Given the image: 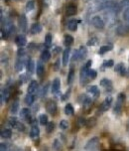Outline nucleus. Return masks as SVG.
I'll use <instances>...</instances> for the list:
<instances>
[{
  "label": "nucleus",
  "mask_w": 129,
  "mask_h": 151,
  "mask_svg": "<svg viewBox=\"0 0 129 151\" xmlns=\"http://www.w3.org/2000/svg\"><path fill=\"white\" fill-rule=\"evenodd\" d=\"M124 102H125V95H124L123 93H120L118 95V97H117L116 104H115L114 109H113V112H114L115 114H119V113L121 112Z\"/></svg>",
  "instance_id": "obj_1"
},
{
  "label": "nucleus",
  "mask_w": 129,
  "mask_h": 151,
  "mask_svg": "<svg viewBox=\"0 0 129 151\" xmlns=\"http://www.w3.org/2000/svg\"><path fill=\"white\" fill-rule=\"evenodd\" d=\"M98 144H99V138L98 137H93L88 141L86 142V146H84V150L86 151H95L98 147Z\"/></svg>",
  "instance_id": "obj_2"
},
{
  "label": "nucleus",
  "mask_w": 129,
  "mask_h": 151,
  "mask_svg": "<svg viewBox=\"0 0 129 151\" xmlns=\"http://www.w3.org/2000/svg\"><path fill=\"white\" fill-rule=\"evenodd\" d=\"M40 134V129H39V126L37 124V120L33 119L31 122V130H30V137L32 139H36L39 137Z\"/></svg>",
  "instance_id": "obj_3"
},
{
  "label": "nucleus",
  "mask_w": 129,
  "mask_h": 151,
  "mask_svg": "<svg viewBox=\"0 0 129 151\" xmlns=\"http://www.w3.org/2000/svg\"><path fill=\"white\" fill-rule=\"evenodd\" d=\"M88 68L86 67V65L82 67V71H80V85L82 86H84L87 83L89 82V78H88Z\"/></svg>",
  "instance_id": "obj_4"
},
{
  "label": "nucleus",
  "mask_w": 129,
  "mask_h": 151,
  "mask_svg": "<svg viewBox=\"0 0 129 151\" xmlns=\"http://www.w3.org/2000/svg\"><path fill=\"white\" fill-rule=\"evenodd\" d=\"M111 104H112V97H106L105 100L102 102L101 106L99 108V111L101 112H104V111H107L111 106Z\"/></svg>",
  "instance_id": "obj_5"
},
{
  "label": "nucleus",
  "mask_w": 129,
  "mask_h": 151,
  "mask_svg": "<svg viewBox=\"0 0 129 151\" xmlns=\"http://www.w3.org/2000/svg\"><path fill=\"white\" fill-rule=\"evenodd\" d=\"M46 109H47V111L50 114L54 115V114H56L57 110H58V106H57L56 102L51 100L47 102V104H46Z\"/></svg>",
  "instance_id": "obj_6"
},
{
  "label": "nucleus",
  "mask_w": 129,
  "mask_h": 151,
  "mask_svg": "<svg viewBox=\"0 0 129 151\" xmlns=\"http://www.w3.org/2000/svg\"><path fill=\"white\" fill-rule=\"evenodd\" d=\"M20 117L23 119H25L27 122H30L31 123L32 120L34 118H32L31 116V111H30L29 108H22L20 111Z\"/></svg>",
  "instance_id": "obj_7"
},
{
  "label": "nucleus",
  "mask_w": 129,
  "mask_h": 151,
  "mask_svg": "<svg viewBox=\"0 0 129 151\" xmlns=\"http://www.w3.org/2000/svg\"><path fill=\"white\" fill-rule=\"evenodd\" d=\"M91 23H93V25L95 26V28H97V29H103L104 28V22L99 16L93 17V19H91Z\"/></svg>",
  "instance_id": "obj_8"
},
{
  "label": "nucleus",
  "mask_w": 129,
  "mask_h": 151,
  "mask_svg": "<svg viewBox=\"0 0 129 151\" xmlns=\"http://www.w3.org/2000/svg\"><path fill=\"white\" fill-rule=\"evenodd\" d=\"M116 33L119 36H127L129 35V25H120L117 27Z\"/></svg>",
  "instance_id": "obj_9"
},
{
  "label": "nucleus",
  "mask_w": 129,
  "mask_h": 151,
  "mask_svg": "<svg viewBox=\"0 0 129 151\" xmlns=\"http://www.w3.org/2000/svg\"><path fill=\"white\" fill-rule=\"evenodd\" d=\"M18 25L21 31L25 32L27 30V19H26L25 15H20L18 18Z\"/></svg>",
  "instance_id": "obj_10"
},
{
  "label": "nucleus",
  "mask_w": 129,
  "mask_h": 151,
  "mask_svg": "<svg viewBox=\"0 0 129 151\" xmlns=\"http://www.w3.org/2000/svg\"><path fill=\"white\" fill-rule=\"evenodd\" d=\"M99 85H100V87H104L106 91L112 89V83H111V81L108 80V79H102V80L100 81Z\"/></svg>",
  "instance_id": "obj_11"
},
{
  "label": "nucleus",
  "mask_w": 129,
  "mask_h": 151,
  "mask_svg": "<svg viewBox=\"0 0 129 151\" xmlns=\"http://www.w3.org/2000/svg\"><path fill=\"white\" fill-rule=\"evenodd\" d=\"M9 97H10V93H9V91L8 89H3L1 91V104L3 106L4 104L9 100Z\"/></svg>",
  "instance_id": "obj_12"
},
{
  "label": "nucleus",
  "mask_w": 129,
  "mask_h": 151,
  "mask_svg": "<svg viewBox=\"0 0 129 151\" xmlns=\"http://www.w3.org/2000/svg\"><path fill=\"white\" fill-rule=\"evenodd\" d=\"M15 41H16V44L19 46V47H23V46H25L26 43H27V39H26V37L24 36V35H21V34L16 37Z\"/></svg>",
  "instance_id": "obj_13"
},
{
  "label": "nucleus",
  "mask_w": 129,
  "mask_h": 151,
  "mask_svg": "<svg viewBox=\"0 0 129 151\" xmlns=\"http://www.w3.org/2000/svg\"><path fill=\"white\" fill-rule=\"evenodd\" d=\"M70 54H71V49L68 47L63 53V65L64 66H68V63H69L70 60Z\"/></svg>",
  "instance_id": "obj_14"
},
{
  "label": "nucleus",
  "mask_w": 129,
  "mask_h": 151,
  "mask_svg": "<svg viewBox=\"0 0 129 151\" xmlns=\"http://www.w3.org/2000/svg\"><path fill=\"white\" fill-rule=\"evenodd\" d=\"M61 87V82L59 79H55L53 85H52V93H58L59 91H60Z\"/></svg>",
  "instance_id": "obj_15"
},
{
  "label": "nucleus",
  "mask_w": 129,
  "mask_h": 151,
  "mask_svg": "<svg viewBox=\"0 0 129 151\" xmlns=\"http://www.w3.org/2000/svg\"><path fill=\"white\" fill-rule=\"evenodd\" d=\"M114 71L116 72V73H119L120 76L126 75V69H125V67H124L123 63H119V64H117L116 67H115V69H114Z\"/></svg>",
  "instance_id": "obj_16"
},
{
  "label": "nucleus",
  "mask_w": 129,
  "mask_h": 151,
  "mask_svg": "<svg viewBox=\"0 0 129 151\" xmlns=\"http://www.w3.org/2000/svg\"><path fill=\"white\" fill-rule=\"evenodd\" d=\"M37 89H38V83L36 81H32L29 84V86H28V93H33L34 95L37 91Z\"/></svg>",
  "instance_id": "obj_17"
},
{
  "label": "nucleus",
  "mask_w": 129,
  "mask_h": 151,
  "mask_svg": "<svg viewBox=\"0 0 129 151\" xmlns=\"http://www.w3.org/2000/svg\"><path fill=\"white\" fill-rule=\"evenodd\" d=\"M24 65H25V61H24L23 57H19V59L17 60L16 64H15V69H16V71L21 72L24 68Z\"/></svg>",
  "instance_id": "obj_18"
},
{
  "label": "nucleus",
  "mask_w": 129,
  "mask_h": 151,
  "mask_svg": "<svg viewBox=\"0 0 129 151\" xmlns=\"http://www.w3.org/2000/svg\"><path fill=\"white\" fill-rule=\"evenodd\" d=\"M18 109H19V102L18 100H14L13 102V104H11V106H10V113L11 114H16L17 112H18Z\"/></svg>",
  "instance_id": "obj_19"
},
{
  "label": "nucleus",
  "mask_w": 129,
  "mask_h": 151,
  "mask_svg": "<svg viewBox=\"0 0 129 151\" xmlns=\"http://www.w3.org/2000/svg\"><path fill=\"white\" fill-rule=\"evenodd\" d=\"M87 91H88V93H91L93 97L95 98H97L98 95H99V89H97V86H91L89 87L88 89H87Z\"/></svg>",
  "instance_id": "obj_20"
},
{
  "label": "nucleus",
  "mask_w": 129,
  "mask_h": 151,
  "mask_svg": "<svg viewBox=\"0 0 129 151\" xmlns=\"http://www.w3.org/2000/svg\"><path fill=\"white\" fill-rule=\"evenodd\" d=\"M66 13H67V15H69V16H73V15H76V6L74 5V4H71V5H69L67 7Z\"/></svg>",
  "instance_id": "obj_21"
},
{
  "label": "nucleus",
  "mask_w": 129,
  "mask_h": 151,
  "mask_svg": "<svg viewBox=\"0 0 129 151\" xmlns=\"http://www.w3.org/2000/svg\"><path fill=\"white\" fill-rule=\"evenodd\" d=\"M44 72H45V68L44 65L42 64V62H38L37 63V67H36V73L38 77H42Z\"/></svg>",
  "instance_id": "obj_22"
},
{
  "label": "nucleus",
  "mask_w": 129,
  "mask_h": 151,
  "mask_svg": "<svg viewBox=\"0 0 129 151\" xmlns=\"http://www.w3.org/2000/svg\"><path fill=\"white\" fill-rule=\"evenodd\" d=\"M31 32L33 34H39V33H41L42 32V25L39 23L33 24L31 27Z\"/></svg>",
  "instance_id": "obj_23"
},
{
  "label": "nucleus",
  "mask_w": 129,
  "mask_h": 151,
  "mask_svg": "<svg viewBox=\"0 0 129 151\" xmlns=\"http://www.w3.org/2000/svg\"><path fill=\"white\" fill-rule=\"evenodd\" d=\"M68 29L71 30V31H76L78 29V22L75 19H72L68 23Z\"/></svg>",
  "instance_id": "obj_24"
},
{
  "label": "nucleus",
  "mask_w": 129,
  "mask_h": 151,
  "mask_svg": "<svg viewBox=\"0 0 129 151\" xmlns=\"http://www.w3.org/2000/svg\"><path fill=\"white\" fill-rule=\"evenodd\" d=\"M65 113L67 115H69V116L74 115V113H75V108H74V106H72L71 104H68L67 106H65Z\"/></svg>",
  "instance_id": "obj_25"
},
{
  "label": "nucleus",
  "mask_w": 129,
  "mask_h": 151,
  "mask_svg": "<svg viewBox=\"0 0 129 151\" xmlns=\"http://www.w3.org/2000/svg\"><path fill=\"white\" fill-rule=\"evenodd\" d=\"M51 53H50L48 50H45V51L42 52V54H41V60L43 61V62H48V61L51 59Z\"/></svg>",
  "instance_id": "obj_26"
},
{
  "label": "nucleus",
  "mask_w": 129,
  "mask_h": 151,
  "mask_svg": "<svg viewBox=\"0 0 129 151\" xmlns=\"http://www.w3.org/2000/svg\"><path fill=\"white\" fill-rule=\"evenodd\" d=\"M64 44L67 47H70L71 45H73L74 44V38L73 36H71V35H66L64 37Z\"/></svg>",
  "instance_id": "obj_27"
},
{
  "label": "nucleus",
  "mask_w": 129,
  "mask_h": 151,
  "mask_svg": "<svg viewBox=\"0 0 129 151\" xmlns=\"http://www.w3.org/2000/svg\"><path fill=\"white\" fill-rule=\"evenodd\" d=\"M34 68H35V63L33 60H29L27 62V73L32 75L34 73Z\"/></svg>",
  "instance_id": "obj_28"
},
{
  "label": "nucleus",
  "mask_w": 129,
  "mask_h": 151,
  "mask_svg": "<svg viewBox=\"0 0 129 151\" xmlns=\"http://www.w3.org/2000/svg\"><path fill=\"white\" fill-rule=\"evenodd\" d=\"M35 100V97L33 93H27V95L25 97V104H28V106H31L33 104V102H34Z\"/></svg>",
  "instance_id": "obj_29"
},
{
  "label": "nucleus",
  "mask_w": 129,
  "mask_h": 151,
  "mask_svg": "<svg viewBox=\"0 0 129 151\" xmlns=\"http://www.w3.org/2000/svg\"><path fill=\"white\" fill-rule=\"evenodd\" d=\"M12 136V130L9 128H5L1 131V137L2 138H10Z\"/></svg>",
  "instance_id": "obj_30"
},
{
  "label": "nucleus",
  "mask_w": 129,
  "mask_h": 151,
  "mask_svg": "<svg viewBox=\"0 0 129 151\" xmlns=\"http://www.w3.org/2000/svg\"><path fill=\"white\" fill-rule=\"evenodd\" d=\"M74 79H75V70L72 68L69 72V75H68V84L72 85V83L74 82Z\"/></svg>",
  "instance_id": "obj_31"
},
{
  "label": "nucleus",
  "mask_w": 129,
  "mask_h": 151,
  "mask_svg": "<svg viewBox=\"0 0 129 151\" xmlns=\"http://www.w3.org/2000/svg\"><path fill=\"white\" fill-rule=\"evenodd\" d=\"M39 122H40L41 125H44V126L47 125L48 122H49L47 114H41L40 116H39Z\"/></svg>",
  "instance_id": "obj_32"
},
{
  "label": "nucleus",
  "mask_w": 129,
  "mask_h": 151,
  "mask_svg": "<svg viewBox=\"0 0 129 151\" xmlns=\"http://www.w3.org/2000/svg\"><path fill=\"white\" fill-rule=\"evenodd\" d=\"M86 48H84V46H82V47L80 48V50H78V56H80V60H82V59L84 58V57L86 56Z\"/></svg>",
  "instance_id": "obj_33"
},
{
  "label": "nucleus",
  "mask_w": 129,
  "mask_h": 151,
  "mask_svg": "<svg viewBox=\"0 0 129 151\" xmlns=\"http://www.w3.org/2000/svg\"><path fill=\"white\" fill-rule=\"evenodd\" d=\"M51 46H52V35L47 34V36L45 38V47L50 48Z\"/></svg>",
  "instance_id": "obj_34"
},
{
  "label": "nucleus",
  "mask_w": 129,
  "mask_h": 151,
  "mask_svg": "<svg viewBox=\"0 0 129 151\" xmlns=\"http://www.w3.org/2000/svg\"><path fill=\"white\" fill-rule=\"evenodd\" d=\"M59 126H60V128L62 130L68 129V128H69V121H68V120H66V119L61 120V122H60V124H59Z\"/></svg>",
  "instance_id": "obj_35"
},
{
  "label": "nucleus",
  "mask_w": 129,
  "mask_h": 151,
  "mask_svg": "<svg viewBox=\"0 0 129 151\" xmlns=\"http://www.w3.org/2000/svg\"><path fill=\"white\" fill-rule=\"evenodd\" d=\"M34 8H35V3H34V1L30 0V1H28L27 3H26V11L30 12V11H32L33 9H34Z\"/></svg>",
  "instance_id": "obj_36"
},
{
  "label": "nucleus",
  "mask_w": 129,
  "mask_h": 151,
  "mask_svg": "<svg viewBox=\"0 0 129 151\" xmlns=\"http://www.w3.org/2000/svg\"><path fill=\"white\" fill-rule=\"evenodd\" d=\"M97 71H95V70H93V69H89L88 70V78H89V80H95V79L97 78Z\"/></svg>",
  "instance_id": "obj_37"
},
{
  "label": "nucleus",
  "mask_w": 129,
  "mask_h": 151,
  "mask_svg": "<svg viewBox=\"0 0 129 151\" xmlns=\"http://www.w3.org/2000/svg\"><path fill=\"white\" fill-rule=\"evenodd\" d=\"M17 122H18V120H17L16 117H10V118L8 119V124H9L11 128H14Z\"/></svg>",
  "instance_id": "obj_38"
},
{
  "label": "nucleus",
  "mask_w": 129,
  "mask_h": 151,
  "mask_svg": "<svg viewBox=\"0 0 129 151\" xmlns=\"http://www.w3.org/2000/svg\"><path fill=\"white\" fill-rule=\"evenodd\" d=\"M54 127H55V125H54L53 122L49 121L47 125H46V131H47L48 133H52L54 131Z\"/></svg>",
  "instance_id": "obj_39"
},
{
  "label": "nucleus",
  "mask_w": 129,
  "mask_h": 151,
  "mask_svg": "<svg viewBox=\"0 0 129 151\" xmlns=\"http://www.w3.org/2000/svg\"><path fill=\"white\" fill-rule=\"evenodd\" d=\"M61 147H62V143L60 142V140H59V139H55L54 143H53V148L55 150L59 151L61 149Z\"/></svg>",
  "instance_id": "obj_40"
},
{
  "label": "nucleus",
  "mask_w": 129,
  "mask_h": 151,
  "mask_svg": "<svg viewBox=\"0 0 129 151\" xmlns=\"http://www.w3.org/2000/svg\"><path fill=\"white\" fill-rule=\"evenodd\" d=\"M110 50H111V47H110V46H102V47H100L99 51H98V54H99V55H102V54L106 53V52L110 51Z\"/></svg>",
  "instance_id": "obj_41"
},
{
  "label": "nucleus",
  "mask_w": 129,
  "mask_h": 151,
  "mask_svg": "<svg viewBox=\"0 0 129 151\" xmlns=\"http://www.w3.org/2000/svg\"><path fill=\"white\" fill-rule=\"evenodd\" d=\"M15 129H17L18 131H22V132H23L24 130H25V125H24L23 123H22V122H20V121H18L16 123V125H15Z\"/></svg>",
  "instance_id": "obj_42"
},
{
  "label": "nucleus",
  "mask_w": 129,
  "mask_h": 151,
  "mask_svg": "<svg viewBox=\"0 0 129 151\" xmlns=\"http://www.w3.org/2000/svg\"><path fill=\"white\" fill-rule=\"evenodd\" d=\"M123 19H124V21L127 22L128 25H129V8H125V10H124V12H123Z\"/></svg>",
  "instance_id": "obj_43"
},
{
  "label": "nucleus",
  "mask_w": 129,
  "mask_h": 151,
  "mask_svg": "<svg viewBox=\"0 0 129 151\" xmlns=\"http://www.w3.org/2000/svg\"><path fill=\"white\" fill-rule=\"evenodd\" d=\"M113 65H114V62H113V60L104 61V63H103V67H105V68H111Z\"/></svg>",
  "instance_id": "obj_44"
},
{
  "label": "nucleus",
  "mask_w": 129,
  "mask_h": 151,
  "mask_svg": "<svg viewBox=\"0 0 129 151\" xmlns=\"http://www.w3.org/2000/svg\"><path fill=\"white\" fill-rule=\"evenodd\" d=\"M97 43V39L95 38V37H93V38L89 39V41L87 42V45L88 46H95Z\"/></svg>",
  "instance_id": "obj_45"
},
{
  "label": "nucleus",
  "mask_w": 129,
  "mask_h": 151,
  "mask_svg": "<svg viewBox=\"0 0 129 151\" xmlns=\"http://www.w3.org/2000/svg\"><path fill=\"white\" fill-rule=\"evenodd\" d=\"M95 118H89L86 122V125L88 126V127H91V126L95 125Z\"/></svg>",
  "instance_id": "obj_46"
},
{
  "label": "nucleus",
  "mask_w": 129,
  "mask_h": 151,
  "mask_svg": "<svg viewBox=\"0 0 129 151\" xmlns=\"http://www.w3.org/2000/svg\"><path fill=\"white\" fill-rule=\"evenodd\" d=\"M0 151H8L7 144H5V143L0 144Z\"/></svg>",
  "instance_id": "obj_47"
},
{
  "label": "nucleus",
  "mask_w": 129,
  "mask_h": 151,
  "mask_svg": "<svg viewBox=\"0 0 129 151\" xmlns=\"http://www.w3.org/2000/svg\"><path fill=\"white\" fill-rule=\"evenodd\" d=\"M121 6L125 8H129V0H122Z\"/></svg>",
  "instance_id": "obj_48"
},
{
  "label": "nucleus",
  "mask_w": 129,
  "mask_h": 151,
  "mask_svg": "<svg viewBox=\"0 0 129 151\" xmlns=\"http://www.w3.org/2000/svg\"><path fill=\"white\" fill-rule=\"evenodd\" d=\"M17 54H18V56L19 57H23L24 55H25V51H24V49H19L18 50V52H17Z\"/></svg>",
  "instance_id": "obj_49"
},
{
  "label": "nucleus",
  "mask_w": 129,
  "mask_h": 151,
  "mask_svg": "<svg viewBox=\"0 0 129 151\" xmlns=\"http://www.w3.org/2000/svg\"><path fill=\"white\" fill-rule=\"evenodd\" d=\"M47 89H48V85H46V86L42 89V93H41V95H42V97H44V95L47 93Z\"/></svg>",
  "instance_id": "obj_50"
},
{
  "label": "nucleus",
  "mask_w": 129,
  "mask_h": 151,
  "mask_svg": "<svg viewBox=\"0 0 129 151\" xmlns=\"http://www.w3.org/2000/svg\"><path fill=\"white\" fill-rule=\"evenodd\" d=\"M59 52H61V48L60 47H56L54 49V51H53V56H56V55L58 54Z\"/></svg>",
  "instance_id": "obj_51"
},
{
  "label": "nucleus",
  "mask_w": 129,
  "mask_h": 151,
  "mask_svg": "<svg viewBox=\"0 0 129 151\" xmlns=\"http://www.w3.org/2000/svg\"><path fill=\"white\" fill-rule=\"evenodd\" d=\"M70 91H70V89H69V91H67V93H66V95H64V98H62V100H67V98H69V95H70Z\"/></svg>",
  "instance_id": "obj_52"
},
{
  "label": "nucleus",
  "mask_w": 129,
  "mask_h": 151,
  "mask_svg": "<svg viewBox=\"0 0 129 151\" xmlns=\"http://www.w3.org/2000/svg\"><path fill=\"white\" fill-rule=\"evenodd\" d=\"M58 68H59V60L56 62V66H55V70H58Z\"/></svg>",
  "instance_id": "obj_53"
},
{
  "label": "nucleus",
  "mask_w": 129,
  "mask_h": 151,
  "mask_svg": "<svg viewBox=\"0 0 129 151\" xmlns=\"http://www.w3.org/2000/svg\"><path fill=\"white\" fill-rule=\"evenodd\" d=\"M127 130H128V134H129V121H128V124H127Z\"/></svg>",
  "instance_id": "obj_54"
},
{
  "label": "nucleus",
  "mask_w": 129,
  "mask_h": 151,
  "mask_svg": "<svg viewBox=\"0 0 129 151\" xmlns=\"http://www.w3.org/2000/svg\"><path fill=\"white\" fill-rule=\"evenodd\" d=\"M5 1H10V0H5Z\"/></svg>",
  "instance_id": "obj_55"
}]
</instances>
